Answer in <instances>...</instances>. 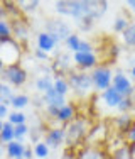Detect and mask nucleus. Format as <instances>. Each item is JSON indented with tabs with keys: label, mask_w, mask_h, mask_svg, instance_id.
<instances>
[{
	"label": "nucleus",
	"mask_w": 135,
	"mask_h": 159,
	"mask_svg": "<svg viewBox=\"0 0 135 159\" xmlns=\"http://www.w3.org/2000/svg\"><path fill=\"white\" fill-rule=\"evenodd\" d=\"M89 129H91V125H89V120L86 117H76L73 122L68 124L64 127L68 149H74V147L80 149L81 146H85Z\"/></svg>",
	"instance_id": "f257e3e1"
},
{
	"label": "nucleus",
	"mask_w": 135,
	"mask_h": 159,
	"mask_svg": "<svg viewBox=\"0 0 135 159\" xmlns=\"http://www.w3.org/2000/svg\"><path fill=\"white\" fill-rule=\"evenodd\" d=\"M68 83H69V88L81 97L88 95V93H91L93 90H95L93 80H91V73H86V71L71 70L69 75H68Z\"/></svg>",
	"instance_id": "f03ea898"
},
{
	"label": "nucleus",
	"mask_w": 135,
	"mask_h": 159,
	"mask_svg": "<svg viewBox=\"0 0 135 159\" xmlns=\"http://www.w3.org/2000/svg\"><path fill=\"white\" fill-rule=\"evenodd\" d=\"M91 80H93V86L98 92H105L111 86L113 81V71L110 70L108 64H98L95 70L91 71Z\"/></svg>",
	"instance_id": "7ed1b4c3"
},
{
	"label": "nucleus",
	"mask_w": 135,
	"mask_h": 159,
	"mask_svg": "<svg viewBox=\"0 0 135 159\" xmlns=\"http://www.w3.org/2000/svg\"><path fill=\"white\" fill-rule=\"evenodd\" d=\"M2 75H3L2 78L5 80V83H9L10 86H15V88L25 85V81H27V71H25V68L20 66L19 63L5 66L2 71Z\"/></svg>",
	"instance_id": "20e7f679"
},
{
	"label": "nucleus",
	"mask_w": 135,
	"mask_h": 159,
	"mask_svg": "<svg viewBox=\"0 0 135 159\" xmlns=\"http://www.w3.org/2000/svg\"><path fill=\"white\" fill-rule=\"evenodd\" d=\"M44 27H46V32L52 34L54 37H58L59 43L61 41H66L68 37L71 36V27L68 22H64L63 19H47L46 24H44Z\"/></svg>",
	"instance_id": "39448f33"
},
{
	"label": "nucleus",
	"mask_w": 135,
	"mask_h": 159,
	"mask_svg": "<svg viewBox=\"0 0 135 159\" xmlns=\"http://www.w3.org/2000/svg\"><path fill=\"white\" fill-rule=\"evenodd\" d=\"M73 61L78 71H88V70L93 71L98 66V56L95 52H74Z\"/></svg>",
	"instance_id": "423d86ee"
},
{
	"label": "nucleus",
	"mask_w": 135,
	"mask_h": 159,
	"mask_svg": "<svg viewBox=\"0 0 135 159\" xmlns=\"http://www.w3.org/2000/svg\"><path fill=\"white\" fill-rule=\"evenodd\" d=\"M111 86H113L118 93H122L123 97H132L133 95V85H132V81H130V78L127 76L123 71H117V73H113Z\"/></svg>",
	"instance_id": "0eeeda50"
},
{
	"label": "nucleus",
	"mask_w": 135,
	"mask_h": 159,
	"mask_svg": "<svg viewBox=\"0 0 135 159\" xmlns=\"http://www.w3.org/2000/svg\"><path fill=\"white\" fill-rule=\"evenodd\" d=\"M74 159H110L105 151H101L98 146H91V144H85L74 154Z\"/></svg>",
	"instance_id": "6e6552de"
},
{
	"label": "nucleus",
	"mask_w": 135,
	"mask_h": 159,
	"mask_svg": "<svg viewBox=\"0 0 135 159\" xmlns=\"http://www.w3.org/2000/svg\"><path fill=\"white\" fill-rule=\"evenodd\" d=\"M52 71H56L58 76L56 78H64V75L68 71H71V56L69 51H63L59 52L54 58V63H52Z\"/></svg>",
	"instance_id": "1a4fd4ad"
},
{
	"label": "nucleus",
	"mask_w": 135,
	"mask_h": 159,
	"mask_svg": "<svg viewBox=\"0 0 135 159\" xmlns=\"http://www.w3.org/2000/svg\"><path fill=\"white\" fill-rule=\"evenodd\" d=\"M44 142L49 146V149H56V147H59L63 142H66V130H64V127H51L49 130L46 132Z\"/></svg>",
	"instance_id": "9d476101"
},
{
	"label": "nucleus",
	"mask_w": 135,
	"mask_h": 159,
	"mask_svg": "<svg viewBox=\"0 0 135 159\" xmlns=\"http://www.w3.org/2000/svg\"><path fill=\"white\" fill-rule=\"evenodd\" d=\"M36 43H37V49H41V51H44V52H51L58 48L59 39L54 37L52 34L46 32V31H41L36 37Z\"/></svg>",
	"instance_id": "9b49d317"
},
{
	"label": "nucleus",
	"mask_w": 135,
	"mask_h": 159,
	"mask_svg": "<svg viewBox=\"0 0 135 159\" xmlns=\"http://www.w3.org/2000/svg\"><path fill=\"white\" fill-rule=\"evenodd\" d=\"M123 98H125V97H123L122 93H118L113 86H110L108 90L101 92V100H103V103L107 105L108 108H118Z\"/></svg>",
	"instance_id": "f8f14e48"
},
{
	"label": "nucleus",
	"mask_w": 135,
	"mask_h": 159,
	"mask_svg": "<svg viewBox=\"0 0 135 159\" xmlns=\"http://www.w3.org/2000/svg\"><path fill=\"white\" fill-rule=\"evenodd\" d=\"M76 105L73 103V102H68L66 105H63L61 108H59V113L58 117H56V120H58L59 124H64V125H68L69 122H73L74 119H76Z\"/></svg>",
	"instance_id": "ddd939ff"
},
{
	"label": "nucleus",
	"mask_w": 135,
	"mask_h": 159,
	"mask_svg": "<svg viewBox=\"0 0 135 159\" xmlns=\"http://www.w3.org/2000/svg\"><path fill=\"white\" fill-rule=\"evenodd\" d=\"M12 32H14V39H15L19 44L24 43L25 39H29V25H27V22H24L22 19L14 20L12 22Z\"/></svg>",
	"instance_id": "4468645a"
},
{
	"label": "nucleus",
	"mask_w": 135,
	"mask_h": 159,
	"mask_svg": "<svg viewBox=\"0 0 135 159\" xmlns=\"http://www.w3.org/2000/svg\"><path fill=\"white\" fill-rule=\"evenodd\" d=\"M42 102L46 103V107H63V105L68 103L66 97L59 95V93L54 90V86H52L51 90H47V92L42 95Z\"/></svg>",
	"instance_id": "2eb2a0df"
},
{
	"label": "nucleus",
	"mask_w": 135,
	"mask_h": 159,
	"mask_svg": "<svg viewBox=\"0 0 135 159\" xmlns=\"http://www.w3.org/2000/svg\"><path fill=\"white\" fill-rule=\"evenodd\" d=\"M24 152H25V146L24 142H19V141H12L9 144H5V154L7 157L10 159H24Z\"/></svg>",
	"instance_id": "dca6fc26"
},
{
	"label": "nucleus",
	"mask_w": 135,
	"mask_h": 159,
	"mask_svg": "<svg viewBox=\"0 0 135 159\" xmlns=\"http://www.w3.org/2000/svg\"><path fill=\"white\" fill-rule=\"evenodd\" d=\"M133 122H135V120L130 117V113H120L118 117H115V119H113V124H115V127H117V130L123 132V135H125V132L133 125Z\"/></svg>",
	"instance_id": "f3484780"
},
{
	"label": "nucleus",
	"mask_w": 135,
	"mask_h": 159,
	"mask_svg": "<svg viewBox=\"0 0 135 159\" xmlns=\"http://www.w3.org/2000/svg\"><path fill=\"white\" fill-rule=\"evenodd\" d=\"M12 24H10L7 19H0V41L2 44H7L10 41H14V36H12ZM0 44V46H2Z\"/></svg>",
	"instance_id": "a211bd4d"
},
{
	"label": "nucleus",
	"mask_w": 135,
	"mask_h": 159,
	"mask_svg": "<svg viewBox=\"0 0 135 159\" xmlns=\"http://www.w3.org/2000/svg\"><path fill=\"white\" fill-rule=\"evenodd\" d=\"M54 86V80L51 78V75H42V76H37L36 80V90L39 93H46L47 90H51Z\"/></svg>",
	"instance_id": "6ab92c4d"
},
{
	"label": "nucleus",
	"mask_w": 135,
	"mask_h": 159,
	"mask_svg": "<svg viewBox=\"0 0 135 159\" xmlns=\"http://www.w3.org/2000/svg\"><path fill=\"white\" fill-rule=\"evenodd\" d=\"M14 97H15V93H14L12 86H10L9 83L0 81V103L2 105H10V102H12Z\"/></svg>",
	"instance_id": "aec40b11"
},
{
	"label": "nucleus",
	"mask_w": 135,
	"mask_h": 159,
	"mask_svg": "<svg viewBox=\"0 0 135 159\" xmlns=\"http://www.w3.org/2000/svg\"><path fill=\"white\" fill-rule=\"evenodd\" d=\"M110 159H133L132 152H130V146L127 142L122 144V146H117L110 152Z\"/></svg>",
	"instance_id": "412c9836"
},
{
	"label": "nucleus",
	"mask_w": 135,
	"mask_h": 159,
	"mask_svg": "<svg viewBox=\"0 0 135 159\" xmlns=\"http://www.w3.org/2000/svg\"><path fill=\"white\" fill-rule=\"evenodd\" d=\"M29 103H31V97L29 95H25V93H15V97L10 102V107H14V110L20 112L22 108H25Z\"/></svg>",
	"instance_id": "4be33fe9"
},
{
	"label": "nucleus",
	"mask_w": 135,
	"mask_h": 159,
	"mask_svg": "<svg viewBox=\"0 0 135 159\" xmlns=\"http://www.w3.org/2000/svg\"><path fill=\"white\" fill-rule=\"evenodd\" d=\"M122 41L125 46L135 48V22H130V25L122 32Z\"/></svg>",
	"instance_id": "5701e85b"
},
{
	"label": "nucleus",
	"mask_w": 135,
	"mask_h": 159,
	"mask_svg": "<svg viewBox=\"0 0 135 159\" xmlns=\"http://www.w3.org/2000/svg\"><path fill=\"white\" fill-rule=\"evenodd\" d=\"M71 9H73V0H58L54 3V10L59 16H69L71 17Z\"/></svg>",
	"instance_id": "b1692460"
},
{
	"label": "nucleus",
	"mask_w": 135,
	"mask_h": 159,
	"mask_svg": "<svg viewBox=\"0 0 135 159\" xmlns=\"http://www.w3.org/2000/svg\"><path fill=\"white\" fill-rule=\"evenodd\" d=\"M81 43H83V39H81L78 34H71V36L64 41L66 49H68V51H71V52H80Z\"/></svg>",
	"instance_id": "393cba45"
},
{
	"label": "nucleus",
	"mask_w": 135,
	"mask_h": 159,
	"mask_svg": "<svg viewBox=\"0 0 135 159\" xmlns=\"http://www.w3.org/2000/svg\"><path fill=\"white\" fill-rule=\"evenodd\" d=\"M12 141H15V139H14V125L5 120L3 129H2V132H0V142L9 144V142H12Z\"/></svg>",
	"instance_id": "a878e982"
},
{
	"label": "nucleus",
	"mask_w": 135,
	"mask_h": 159,
	"mask_svg": "<svg viewBox=\"0 0 135 159\" xmlns=\"http://www.w3.org/2000/svg\"><path fill=\"white\" fill-rule=\"evenodd\" d=\"M32 151H34V157H37V159H46L49 156V146L46 142H41V141L36 142Z\"/></svg>",
	"instance_id": "bb28decb"
},
{
	"label": "nucleus",
	"mask_w": 135,
	"mask_h": 159,
	"mask_svg": "<svg viewBox=\"0 0 135 159\" xmlns=\"http://www.w3.org/2000/svg\"><path fill=\"white\" fill-rule=\"evenodd\" d=\"M54 90L63 97H68V93L71 92L69 83H68V78H56L54 80Z\"/></svg>",
	"instance_id": "cd10ccee"
},
{
	"label": "nucleus",
	"mask_w": 135,
	"mask_h": 159,
	"mask_svg": "<svg viewBox=\"0 0 135 159\" xmlns=\"http://www.w3.org/2000/svg\"><path fill=\"white\" fill-rule=\"evenodd\" d=\"M7 122H10L14 127H15V125H22V124H27V115H25L24 112L14 110V112H10V115H9V119H7Z\"/></svg>",
	"instance_id": "c85d7f7f"
},
{
	"label": "nucleus",
	"mask_w": 135,
	"mask_h": 159,
	"mask_svg": "<svg viewBox=\"0 0 135 159\" xmlns=\"http://www.w3.org/2000/svg\"><path fill=\"white\" fill-rule=\"evenodd\" d=\"M130 22H132V20H130L127 16H118V17L113 20V31L118 32V34H122V32L130 25Z\"/></svg>",
	"instance_id": "c756f323"
},
{
	"label": "nucleus",
	"mask_w": 135,
	"mask_h": 159,
	"mask_svg": "<svg viewBox=\"0 0 135 159\" xmlns=\"http://www.w3.org/2000/svg\"><path fill=\"white\" fill-rule=\"evenodd\" d=\"M29 132H31V129H29L27 124L15 125V127H14V139L19 141V142H24V137H25V135H29Z\"/></svg>",
	"instance_id": "7c9ffc66"
},
{
	"label": "nucleus",
	"mask_w": 135,
	"mask_h": 159,
	"mask_svg": "<svg viewBox=\"0 0 135 159\" xmlns=\"http://www.w3.org/2000/svg\"><path fill=\"white\" fill-rule=\"evenodd\" d=\"M133 108H135V102L132 100V97H125L122 100V103H120L118 110H120V113H128Z\"/></svg>",
	"instance_id": "2f4dec72"
},
{
	"label": "nucleus",
	"mask_w": 135,
	"mask_h": 159,
	"mask_svg": "<svg viewBox=\"0 0 135 159\" xmlns=\"http://www.w3.org/2000/svg\"><path fill=\"white\" fill-rule=\"evenodd\" d=\"M17 5L22 7V12H34L39 7V2L37 0H32V2H17Z\"/></svg>",
	"instance_id": "473e14b6"
},
{
	"label": "nucleus",
	"mask_w": 135,
	"mask_h": 159,
	"mask_svg": "<svg viewBox=\"0 0 135 159\" xmlns=\"http://www.w3.org/2000/svg\"><path fill=\"white\" fill-rule=\"evenodd\" d=\"M125 141H127V144H135V122H133V125L125 132Z\"/></svg>",
	"instance_id": "72a5a7b5"
},
{
	"label": "nucleus",
	"mask_w": 135,
	"mask_h": 159,
	"mask_svg": "<svg viewBox=\"0 0 135 159\" xmlns=\"http://www.w3.org/2000/svg\"><path fill=\"white\" fill-rule=\"evenodd\" d=\"M34 56H36V59H39V61H47V59H49V52H44V51H41V49H36V51H34Z\"/></svg>",
	"instance_id": "f704fd0d"
},
{
	"label": "nucleus",
	"mask_w": 135,
	"mask_h": 159,
	"mask_svg": "<svg viewBox=\"0 0 135 159\" xmlns=\"http://www.w3.org/2000/svg\"><path fill=\"white\" fill-rule=\"evenodd\" d=\"M93 44L89 43V41H85L83 39V43H81V48H80V52H93Z\"/></svg>",
	"instance_id": "c9c22d12"
},
{
	"label": "nucleus",
	"mask_w": 135,
	"mask_h": 159,
	"mask_svg": "<svg viewBox=\"0 0 135 159\" xmlns=\"http://www.w3.org/2000/svg\"><path fill=\"white\" fill-rule=\"evenodd\" d=\"M10 115V110H9V105H2L0 103V119H9Z\"/></svg>",
	"instance_id": "e433bc0d"
},
{
	"label": "nucleus",
	"mask_w": 135,
	"mask_h": 159,
	"mask_svg": "<svg viewBox=\"0 0 135 159\" xmlns=\"http://www.w3.org/2000/svg\"><path fill=\"white\" fill-rule=\"evenodd\" d=\"M59 108H61V107H46L47 115L52 117V119H56V117H58V113H59Z\"/></svg>",
	"instance_id": "4c0bfd02"
},
{
	"label": "nucleus",
	"mask_w": 135,
	"mask_h": 159,
	"mask_svg": "<svg viewBox=\"0 0 135 159\" xmlns=\"http://www.w3.org/2000/svg\"><path fill=\"white\" fill-rule=\"evenodd\" d=\"M34 157V151H32V147H25V152H24V159H32Z\"/></svg>",
	"instance_id": "58836bf2"
},
{
	"label": "nucleus",
	"mask_w": 135,
	"mask_h": 159,
	"mask_svg": "<svg viewBox=\"0 0 135 159\" xmlns=\"http://www.w3.org/2000/svg\"><path fill=\"white\" fill-rule=\"evenodd\" d=\"M127 7H128L130 14L135 17V0H128V2H127Z\"/></svg>",
	"instance_id": "ea45409f"
},
{
	"label": "nucleus",
	"mask_w": 135,
	"mask_h": 159,
	"mask_svg": "<svg viewBox=\"0 0 135 159\" xmlns=\"http://www.w3.org/2000/svg\"><path fill=\"white\" fill-rule=\"evenodd\" d=\"M130 146V152H132V157L135 159V144H128Z\"/></svg>",
	"instance_id": "a19ab883"
},
{
	"label": "nucleus",
	"mask_w": 135,
	"mask_h": 159,
	"mask_svg": "<svg viewBox=\"0 0 135 159\" xmlns=\"http://www.w3.org/2000/svg\"><path fill=\"white\" fill-rule=\"evenodd\" d=\"M3 68H5V63H3L2 56H0V73H2V71H3Z\"/></svg>",
	"instance_id": "79ce46f5"
},
{
	"label": "nucleus",
	"mask_w": 135,
	"mask_h": 159,
	"mask_svg": "<svg viewBox=\"0 0 135 159\" xmlns=\"http://www.w3.org/2000/svg\"><path fill=\"white\" fill-rule=\"evenodd\" d=\"M130 76H132V80H135V64H133L132 71H130Z\"/></svg>",
	"instance_id": "37998d69"
},
{
	"label": "nucleus",
	"mask_w": 135,
	"mask_h": 159,
	"mask_svg": "<svg viewBox=\"0 0 135 159\" xmlns=\"http://www.w3.org/2000/svg\"><path fill=\"white\" fill-rule=\"evenodd\" d=\"M3 124H5V122H3L2 119H0V132H2V129H3Z\"/></svg>",
	"instance_id": "c03bdc74"
},
{
	"label": "nucleus",
	"mask_w": 135,
	"mask_h": 159,
	"mask_svg": "<svg viewBox=\"0 0 135 159\" xmlns=\"http://www.w3.org/2000/svg\"><path fill=\"white\" fill-rule=\"evenodd\" d=\"M0 44H2V41H0Z\"/></svg>",
	"instance_id": "a18cd8bd"
},
{
	"label": "nucleus",
	"mask_w": 135,
	"mask_h": 159,
	"mask_svg": "<svg viewBox=\"0 0 135 159\" xmlns=\"http://www.w3.org/2000/svg\"><path fill=\"white\" fill-rule=\"evenodd\" d=\"M20 159H22V157H20Z\"/></svg>",
	"instance_id": "49530a36"
}]
</instances>
